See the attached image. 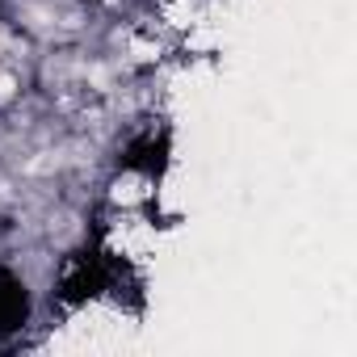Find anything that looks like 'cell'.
<instances>
[{"instance_id": "obj_1", "label": "cell", "mask_w": 357, "mask_h": 357, "mask_svg": "<svg viewBox=\"0 0 357 357\" xmlns=\"http://www.w3.org/2000/svg\"><path fill=\"white\" fill-rule=\"evenodd\" d=\"M13 97H17V76L0 68V105H5V101H13Z\"/></svg>"}]
</instances>
